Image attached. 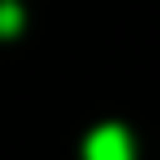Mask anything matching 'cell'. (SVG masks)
I'll use <instances>...</instances> for the list:
<instances>
[{"instance_id": "obj_2", "label": "cell", "mask_w": 160, "mask_h": 160, "mask_svg": "<svg viewBox=\"0 0 160 160\" xmlns=\"http://www.w3.org/2000/svg\"><path fill=\"white\" fill-rule=\"evenodd\" d=\"M15 30H20V5L0 0V35H15Z\"/></svg>"}, {"instance_id": "obj_1", "label": "cell", "mask_w": 160, "mask_h": 160, "mask_svg": "<svg viewBox=\"0 0 160 160\" xmlns=\"http://www.w3.org/2000/svg\"><path fill=\"white\" fill-rule=\"evenodd\" d=\"M135 150H130V135L120 130V125H100V130H90V140H85V160H130Z\"/></svg>"}]
</instances>
